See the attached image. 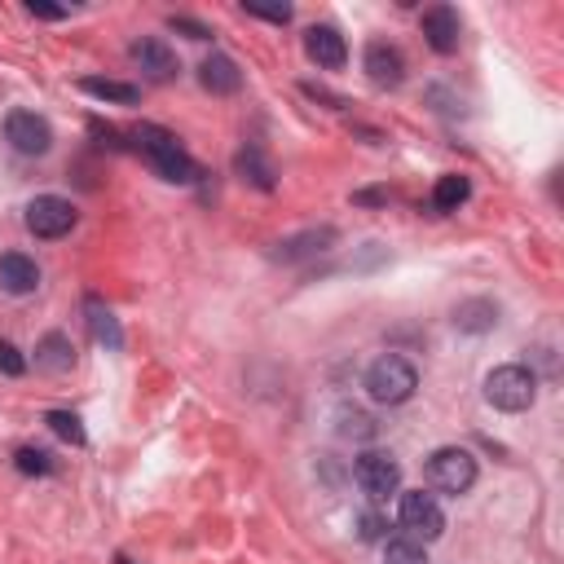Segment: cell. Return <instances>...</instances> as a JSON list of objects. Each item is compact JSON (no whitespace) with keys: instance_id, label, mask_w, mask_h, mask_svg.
Instances as JSON below:
<instances>
[{"instance_id":"obj_27","label":"cell","mask_w":564,"mask_h":564,"mask_svg":"<svg viewBox=\"0 0 564 564\" xmlns=\"http://www.w3.org/2000/svg\"><path fill=\"white\" fill-rule=\"evenodd\" d=\"M23 370H27V357H23L10 339H0V375H14V380H19Z\"/></svg>"},{"instance_id":"obj_7","label":"cell","mask_w":564,"mask_h":564,"mask_svg":"<svg viewBox=\"0 0 564 564\" xmlns=\"http://www.w3.org/2000/svg\"><path fill=\"white\" fill-rule=\"evenodd\" d=\"M76 221H80V212H76V204L62 199V195H41V199H32V208H27V230H32L36 239H67V234L76 230Z\"/></svg>"},{"instance_id":"obj_12","label":"cell","mask_w":564,"mask_h":564,"mask_svg":"<svg viewBox=\"0 0 564 564\" xmlns=\"http://www.w3.org/2000/svg\"><path fill=\"white\" fill-rule=\"evenodd\" d=\"M304 54H309L318 67H326V71H335V67L348 62V45H344V36H339L335 27H309V32H304Z\"/></svg>"},{"instance_id":"obj_8","label":"cell","mask_w":564,"mask_h":564,"mask_svg":"<svg viewBox=\"0 0 564 564\" xmlns=\"http://www.w3.org/2000/svg\"><path fill=\"white\" fill-rule=\"evenodd\" d=\"M5 137H10V146L19 150V154H49V146H54V128L36 115V111H14L10 119H5Z\"/></svg>"},{"instance_id":"obj_4","label":"cell","mask_w":564,"mask_h":564,"mask_svg":"<svg viewBox=\"0 0 564 564\" xmlns=\"http://www.w3.org/2000/svg\"><path fill=\"white\" fill-rule=\"evenodd\" d=\"M428 481L441 494H468L476 485V459L468 450H459V446H441L428 459Z\"/></svg>"},{"instance_id":"obj_1","label":"cell","mask_w":564,"mask_h":564,"mask_svg":"<svg viewBox=\"0 0 564 564\" xmlns=\"http://www.w3.org/2000/svg\"><path fill=\"white\" fill-rule=\"evenodd\" d=\"M133 141H137V150L146 154V163L163 176V181H172V185H191V181H199L204 172H199V163L181 150V141L168 133V128H159V124H141V128H133Z\"/></svg>"},{"instance_id":"obj_22","label":"cell","mask_w":564,"mask_h":564,"mask_svg":"<svg viewBox=\"0 0 564 564\" xmlns=\"http://www.w3.org/2000/svg\"><path fill=\"white\" fill-rule=\"evenodd\" d=\"M45 424H49L62 441H71V446H84V441H89V433H84L80 415H71V411H49V415H45Z\"/></svg>"},{"instance_id":"obj_16","label":"cell","mask_w":564,"mask_h":564,"mask_svg":"<svg viewBox=\"0 0 564 564\" xmlns=\"http://www.w3.org/2000/svg\"><path fill=\"white\" fill-rule=\"evenodd\" d=\"M84 313H89V331H93V339L97 344H106L111 353H119L124 348V331H119V322H115V313L102 304V300H84Z\"/></svg>"},{"instance_id":"obj_24","label":"cell","mask_w":564,"mask_h":564,"mask_svg":"<svg viewBox=\"0 0 564 564\" xmlns=\"http://www.w3.org/2000/svg\"><path fill=\"white\" fill-rule=\"evenodd\" d=\"M14 463H19V472H27V476H49V472H54V454H49V450H36V446H23V450L14 454Z\"/></svg>"},{"instance_id":"obj_29","label":"cell","mask_w":564,"mask_h":564,"mask_svg":"<svg viewBox=\"0 0 564 564\" xmlns=\"http://www.w3.org/2000/svg\"><path fill=\"white\" fill-rule=\"evenodd\" d=\"M27 14H32V19H49V23L67 19V10H62V5H49V0H27Z\"/></svg>"},{"instance_id":"obj_21","label":"cell","mask_w":564,"mask_h":564,"mask_svg":"<svg viewBox=\"0 0 564 564\" xmlns=\"http://www.w3.org/2000/svg\"><path fill=\"white\" fill-rule=\"evenodd\" d=\"M326 243H335V230H309V234H300V239L283 243V252H278V256H287V261H296V256H313V252H326Z\"/></svg>"},{"instance_id":"obj_18","label":"cell","mask_w":564,"mask_h":564,"mask_svg":"<svg viewBox=\"0 0 564 564\" xmlns=\"http://www.w3.org/2000/svg\"><path fill=\"white\" fill-rule=\"evenodd\" d=\"M80 89L97 102H119V106H137L141 102V89L137 84H124V80H102V76H89L80 80Z\"/></svg>"},{"instance_id":"obj_23","label":"cell","mask_w":564,"mask_h":564,"mask_svg":"<svg viewBox=\"0 0 564 564\" xmlns=\"http://www.w3.org/2000/svg\"><path fill=\"white\" fill-rule=\"evenodd\" d=\"M384 564H428V551L415 538H393L384 546Z\"/></svg>"},{"instance_id":"obj_9","label":"cell","mask_w":564,"mask_h":564,"mask_svg":"<svg viewBox=\"0 0 564 564\" xmlns=\"http://www.w3.org/2000/svg\"><path fill=\"white\" fill-rule=\"evenodd\" d=\"M128 54H133V62L141 67V76H146L150 84H168V80H176V71H181L176 54H172L163 41H137Z\"/></svg>"},{"instance_id":"obj_19","label":"cell","mask_w":564,"mask_h":564,"mask_svg":"<svg viewBox=\"0 0 564 564\" xmlns=\"http://www.w3.org/2000/svg\"><path fill=\"white\" fill-rule=\"evenodd\" d=\"M498 322V304L494 300H463L459 309H454V326L459 331H490Z\"/></svg>"},{"instance_id":"obj_17","label":"cell","mask_w":564,"mask_h":564,"mask_svg":"<svg viewBox=\"0 0 564 564\" xmlns=\"http://www.w3.org/2000/svg\"><path fill=\"white\" fill-rule=\"evenodd\" d=\"M468 195H472V181L459 176V172H446V176H437L433 208H437V212H459V208L468 204Z\"/></svg>"},{"instance_id":"obj_15","label":"cell","mask_w":564,"mask_h":564,"mask_svg":"<svg viewBox=\"0 0 564 564\" xmlns=\"http://www.w3.org/2000/svg\"><path fill=\"white\" fill-rule=\"evenodd\" d=\"M36 366H41V370H49V375L71 370V366H76V348H71V339H67L62 331H49V335L36 344Z\"/></svg>"},{"instance_id":"obj_6","label":"cell","mask_w":564,"mask_h":564,"mask_svg":"<svg viewBox=\"0 0 564 564\" xmlns=\"http://www.w3.org/2000/svg\"><path fill=\"white\" fill-rule=\"evenodd\" d=\"M353 481H357V490L366 494V498H389V494H398V485H402V468H398V459L393 454H380V450H366V454H357V463H353Z\"/></svg>"},{"instance_id":"obj_5","label":"cell","mask_w":564,"mask_h":564,"mask_svg":"<svg viewBox=\"0 0 564 564\" xmlns=\"http://www.w3.org/2000/svg\"><path fill=\"white\" fill-rule=\"evenodd\" d=\"M398 520H402L406 538H415V542H433V538H441V529H446V511H441V503H437L433 494H424V490L402 494V503H398Z\"/></svg>"},{"instance_id":"obj_30","label":"cell","mask_w":564,"mask_h":564,"mask_svg":"<svg viewBox=\"0 0 564 564\" xmlns=\"http://www.w3.org/2000/svg\"><path fill=\"white\" fill-rule=\"evenodd\" d=\"M172 32H185L191 41H208V36H212V32H208L204 23H195V19H172Z\"/></svg>"},{"instance_id":"obj_3","label":"cell","mask_w":564,"mask_h":564,"mask_svg":"<svg viewBox=\"0 0 564 564\" xmlns=\"http://www.w3.org/2000/svg\"><path fill=\"white\" fill-rule=\"evenodd\" d=\"M533 398H538L533 370H525V366H516V361H511V366H494V370L485 375V402L498 406V411H507V415L529 411Z\"/></svg>"},{"instance_id":"obj_28","label":"cell","mask_w":564,"mask_h":564,"mask_svg":"<svg viewBox=\"0 0 564 564\" xmlns=\"http://www.w3.org/2000/svg\"><path fill=\"white\" fill-rule=\"evenodd\" d=\"M357 538L361 542H380L384 538V516L380 511H361L357 516Z\"/></svg>"},{"instance_id":"obj_20","label":"cell","mask_w":564,"mask_h":564,"mask_svg":"<svg viewBox=\"0 0 564 564\" xmlns=\"http://www.w3.org/2000/svg\"><path fill=\"white\" fill-rule=\"evenodd\" d=\"M234 168L243 172V181L256 185V191H274V163H269L261 150H243V154L234 159Z\"/></svg>"},{"instance_id":"obj_11","label":"cell","mask_w":564,"mask_h":564,"mask_svg":"<svg viewBox=\"0 0 564 564\" xmlns=\"http://www.w3.org/2000/svg\"><path fill=\"white\" fill-rule=\"evenodd\" d=\"M424 36H428V45H433L437 54H454V49H459V36H463L459 10H450V5H433V10L424 14Z\"/></svg>"},{"instance_id":"obj_26","label":"cell","mask_w":564,"mask_h":564,"mask_svg":"<svg viewBox=\"0 0 564 564\" xmlns=\"http://www.w3.org/2000/svg\"><path fill=\"white\" fill-rule=\"evenodd\" d=\"M243 10L265 23H291V5H265V0H243Z\"/></svg>"},{"instance_id":"obj_2","label":"cell","mask_w":564,"mask_h":564,"mask_svg":"<svg viewBox=\"0 0 564 564\" xmlns=\"http://www.w3.org/2000/svg\"><path fill=\"white\" fill-rule=\"evenodd\" d=\"M415 389H419V375H415V366H411L406 357H398V353L375 357L370 370H366V393L380 402V406H402V402L415 398Z\"/></svg>"},{"instance_id":"obj_10","label":"cell","mask_w":564,"mask_h":564,"mask_svg":"<svg viewBox=\"0 0 564 564\" xmlns=\"http://www.w3.org/2000/svg\"><path fill=\"white\" fill-rule=\"evenodd\" d=\"M366 76L380 84V89H398V84L406 80V58H402V49L375 41V45L366 49Z\"/></svg>"},{"instance_id":"obj_14","label":"cell","mask_w":564,"mask_h":564,"mask_svg":"<svg viewBox=\"0 0 564 564\" xmlns=\"http://www.w3.org/2000/svg\"><path fill=\"white\" fill-rule=\"evenodd\" d=\"M199 84H204L208 93H217V97H230V93L243 89V71H239L234 58L212 54V58H204V67H199Z\"/></svg>"},{"instance_id":"obj_13","label":"cell","mask_w":564,"mask_h":564,"mask_svg":"<svg viewBox=\"0 0 564 564\" xmlns=\"http://www.w3.org/2000/svg\"><path fill=\"white\" fill-rule=\"evenodd\" d=\"M0 287H5L10 296H32L41 287L36 261L23 256V252H5V256H0Z\"/></svg>"},{"instance_id":"obj_25","label":"cell","mask_w":564,"mask_h":564,"mask_svg":"<svg viewBox=\"0 0 564 564\" xmlns=\"http://www.w3.org/2000/svg\"><path fill=\"white\" fill-rule=\"evenodd\" d=\"M339 437H357V441H366V437H375V419H370V415H361V411H339Z\"/></svg>"}]
</instances>
